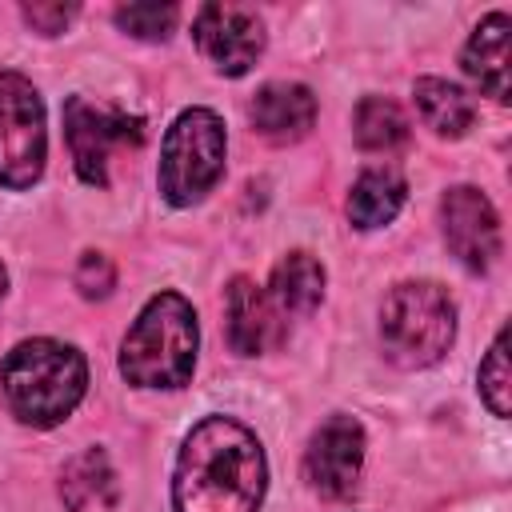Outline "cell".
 <instances>
[{
	"label": "cell",
	"instance_id": "20",
	"mask_svg": "<svg viewBox=\"0 0 512 512\" xmlns=\"http://www.w3.org/2000/svg\"><path fill=\"white\" fill-rule=\"evenodd\" d=\"M180 8L176 4H124L116 8V24L140 40H168V32L176 28Z\"/></svg>",
	"mask_w": 512,
	"mask_h": 512
},
{
	"label": "cell",
	"instance_id": "1",
	"mask_svg": "<svg viewBox=\"0 0 512 512\" xmlns=\"http://www.w3.org/2000/svg\"><path fill=\"white\" fill-rule=\"evenodd\" d=\"M268 464L260 440L232 416L200 420L180 448L172 500L176 512H256Z\"/></svg>",
	"mask_w": 512,
	"mask_h": 512
},
{
	"label": "cell",
	"instance_id": "5",
	"mask_svg": "<svg viewBox=\"0 0 512 512\" xmlns=\"http://www.w3.org/2000/svg\"><path fill=\"white\" fill-rule=\"evenodd\" d=\"M224 120L212 108H188L160 144V196L176 208L204 200L224 172Z\"/></svg>",
	"mask_w": 512,
	"mask_h": 512
},
{
	"label": "cell",
	"instance_id": "14",
	"mask_svg": "<svg viewBox=\"0 0 512 512\" xmlns=\"http://www.w3.org/2000/svg\"><path fill=\"white\" fill-rule=\"evenodd\" d=\"M268 300L280 316H308L324 300V264L312 252H288L272 268Z\"/></svg>",
	"mask_w": 512,
	"mask_h": 512
},
{
	"label": "cell",
	"instance_id": "22",
	"mask_svg": "<svg viewBox=\"0 0 512 512\" xmlns=\"http://www.w3.org/2000/svg\"><path fill=\"white\" fill-rule=\"evenodd\" d=\"M76 16V4H24V20L44 32V36H56L64 32V24Z\"/></svg>",
	"mask_w": 512,
	"mask_h": 512
},
{
	"label": "cell",
	"instance_id": "2",
	"mask_svg": "<svg viewBox=\"0 0 512 512\" xmlns=\"http://www.w3.org/2000/svg\"><path fill=\"white\" fill-rule=\"evenodd\" d=\"M88 364L72 344L36 336L16 344L0 364V392L16 420L32 428H52L72 416L84 400Z\"/></svg>",
	"mask_w": 512,
	"mask_h": 512
},
{
	"label": "cell",
	"instance_id": "10",
	"mask_svg": "<svg viewBox=\"0 0 512 512\" xmlns=\"http://www.w3.org/2000/svg\"><path fill=\"white\" fill-rule=\"evenodd\" d=\"M440 216H444V240L452 256L472 272H488L500 256V216L492 200L472 184H456L444 192Z\"/></svg>",
	"mask_w": 512,
	"mask_h": 512
},
{
	"label": "cell",
	"instance_id": "15",
	"mask_svg": "<svg viewBox=\"0 0 512 512\" xmlns=\"http://www.w3.org/2000/svg\"><path fill=\"white\" fill-rule=\"evenodd\" d=\"M408 184L396 168H364L348 196V216L356 228H380L404 208Z\"/></svg>",
	"mask_w": 512,
	"mask_h": 512
},
{
	"label": "cell",
	"instance_id": "9",
	"mask_svg": "<svg viewBox=\"0 0 512 512\" xmlns=\"http://www.w3.org/2000/svg\"><path fill=\"white\" fill-rule=\"evenodd\" d=\"M360 468H364V428L352 416H328L304 448V480L320 496L344 500L356 492Z\"/></svg>",
	"mask_w": 512,
	"mask_h": 512
},
{
	"label": "cell",
	"instance_id": "13",
	"mask_svg": "<svg viewBox=\"0 0 512 512\" xmlns=\"http://www.w3.org/2000/svg\"><path fill=\"white\" fill-rule=\"evenodd\" d=\"M508 32H512L508 12H492L476 24V32L464 44V72L496 104H508V68H512L508 64Z\"/></svg>",
	"mask_w": 512,
	"mask_h": 512
},
{
	"label": "cell",
	"instance_id": "21",
	"mask_svg": "<svg viewBox=\"0 0 512 512\" xmlns=\"http://www.w3.org/2000/svg\"><path fill=\"white\" fill-rule=\"evenodd\" d=\"M76 288H80L88 300L108 296V292L116 288V268H112V260H108L104 252H84L80 264H76Z\"/></svg>",
	"mask_w": 512,
	"mask_h": 512
},
{
	"label": "cell",
	"instance_id": "23",
	"mask_svg": "<svg viewBox=\"0 0 512 512\" xmlns=\"http://www.w3.org/2000/svg\"><path fill=\"white\" fill-rule=\"evenodd\" d=\"M4 292H8V272H4V264H0V300H4Z\"/></svg>",
	"mask_w": 512,
	"mask_h": 512
},
{
	"label": "cell",
	"instance_id": "16",
	"mask_svg": "<svg viewBox=\"0 0 512 512\" xmlns=\"http://www.w3.org/2000/svg\"><path fill=\"white\" fill-rule=\"evenodd\" d=\"M60 500L68 512H88L92 504H112L116 500V472L100 448H84L64 464L60 476Z\"/></svg>",
	"mask_w": 512,
	"mask_h": 512
},
{
	"label": "cell",
	"instance_id": "4",
	"mask_svg": "<svg viewBox=\"0 0 512 512\" xmlns=\"http://www.w3.org/2000/svg\"><path fill=\"white\" fill-rule=\"evenodd\" d=\"M456 336V304L432 280H404L380 304V344L396 368L436 364Z\"/></svg>",
	"mask_w": 512,
	"mask_h": 512
},
{
	"label": "cell",
	"instance_id": "6",
	"mask_svg": "<svg viewBox=\"0 0 512 512\" xmlns=\"http://www.w3.org/2000/svg\"><path fill=\"white\" fill-rule=\"evenodd\" d=\"M48 132H44V104L28 76L0 72V184L4 188H32L44 172Z\"/></svg>",
	"mask_w": 512,
	"mask_h": 512
},
{
	"label": "cell",
	"instance_id": "17",
	"mask_svg": "<svg viewBox=\"0 0 512 512\" xmlns=\"http://www.w3.org/2000/svg\"><path fill=\"white\" fill-rule=\"evenodd\" d=\"M416 108H420L424 124L436 136H452V140L464 136L472 128V116H476L468 92L448 84V80H440V76H420L416 80Z\"/></svg>",
	"mask_w": 512,
	"mask_h": 512
},
{
	"label": "cell",
	"instance_id": "12",
	"mask_svg": "<svg viewBox=\"0 0 512 512\" xmlns=\"http://www.w3.org/2000/svg\"><path fill=\"white\" fill-rule=\"evenodd\" d=\"M252 128L272 144H292L312 132L316 124V96L304 84H264L248 104Z\"/></svg>",
	"mask_w": 512,
	"mask_h": 512
},
{
	"label": "cell",
	"instance_id": "3",
	"mask_svg": "<svg viewBox=\"0 0 512 512\" xmlns=\"http://www.w3.org/2000/svg\"><path fill=\"white\" fill-rule=\"evenodd\" d=\"M196 312L180 292H160L144 304L120 344V372L136 388H184L196 368Z\"/></svg>",
	"mask_w": 512,
	"mask_h": 512
},
{
	"label": "cell",
	"instance_id": "11",
	"mask_svg": "<svg viewBox=\"0 0 512 512\" xmlns=\"http://www.w3.org/2000/svg\"><path fill=\"white\" fill-rule=\"evenodd\" d=\"M224 312H228V344L240 356H256L268 352L284 340V324L276 304L268 300V292L260 284H252L248 276H236L224 292Z\"/></svg>",
	"mask_w": 512,
	"mask_h": 512
},
{
	"label": "cell",
	"instance_id": "7",
	"mask_svg": "<svg viewBox=\"0 0 512 512\" xmlns=\"http://www.w3.org/2000/svg\"><path fill=\"white\" fill-rule=\"evenodd\" d=\"M64 140H68L80 180L92 188H104L108 164L120 152H136L144 144V120L128 116L120 108L92 104L84 96H68L64 100Z\"/></svg>",
	"mask_w": 512,
	"mask_h": 512
},
{
	"label": "cell",
	"instance_id": "19",
	"mask_svg": "<svg viewBox=\"0 0 512 512\" xmlns=\"http://www.w3.org/2000/svg\"><path fill=\"white\" fill-rule=\"evenodd\" d=\"M508 388H512V376H508V332H496L484 364H480V396L484 404L492 408V416H508Z\"/></svg>",
	"mask_w": 512,
	"mask_h": 512
},
{
	"label": "cell",
	"instance_id": "18",
	"mask_svg": "<svg viewBox=\"0 0 512 512\" xmlns=\"http://www.w3.org/2000/svg\"><path fill=\"white\" fill-rule=\"evenodd\" d=\"M352 132H356V144L360 148L388 152V148H400L408 140V120L396 108V100H388V96H364L356 104Z\"/></svg>",
	"mask_w": 512,
	"mask_h": 512
},
{
	"label": "cell",
	"instance_id": "8",
	"mask_svg": "<svg viewBox=\"0 0 512 512\" xmlns=\"http://www.w3.org/2000/svg\"><path fill=\"white\" fill-rule=\"evenodd\" d=\"M192 40L224 76H244L264 52V20L248 4H204L192 20Z\"/></svg>",
	"mask_w": 512,
	"mask_h": 512
}]
</instances>
